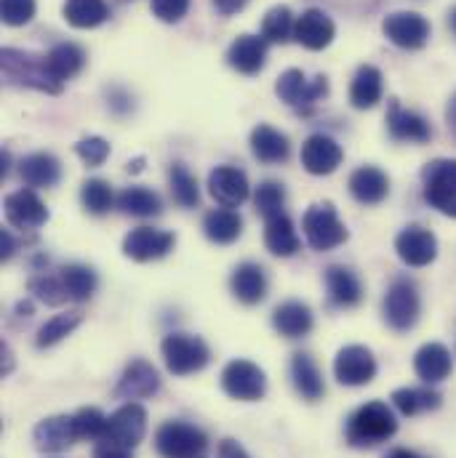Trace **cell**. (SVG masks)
I'll return each instance as SVG.
<instances>
[{
  "label": "cell",
  "instance_id": "obj_1",
  "mask_svg": "<svg viewBox=\"0 0 456 458\" xmlns=\"http://www.w3.org/2000/svg\"><path fill=\"white\" fill-rule=\"evenodd\" d=\"M395 432H398L395 413L382 400H371L360 405L347 419V427H344V437L352 448H376L387 443Z\"/></svg>",
  "mask_w": 456,
  "mask_h": 458
},
{
  "label": "cell",
  "instance_id": "obj_2",
  "mask_svg": "<svg viewBox=\"0 0 456 458\" xmlns=\"http://www.w3.org/2000/svg\"><path fill=\"white\" fill-rule=\"evenodd\" d=\"M0 70H3V78L8 83H13V86L35 89V91H43V94H62V89H65L51 75L48 59L40 56V54L19 51V48H3Z\"/></svg>",
  "mask_w": 456,
  "mask_h": 458
},
{
  "label": "cell",
  "instance_id": "obj_3",
  "mask_svg": "<svg viewBox=\"0 0 456 458\" xmlns=\"http://www.w3.org/2000/svg\"><path fill=\"white\" fill-rule=\"evenodd\" d=\"M160 354H163L168 373H174V376L201 373L211 360L209 344L201 336H193V334H168L160 342Z\"/></svg>",
  "mask_w": 456,
  "mask_h": 458
},
{
  "label": "cell",
  "instance_id": "obj_4",
  "mask_svg": "<svg viewBox=\"0 0 456 458\" xmlns=\"http://www.w3.org/2000/svg\"><path fill=\"white\" fill-rule=\"evenodd\" d=\"M419 312H422V299L419 291L414 285V280L409 277H395L387 288L384 296V320L392 331L406 334L419 323Z\"/></svg>",
  "mask_w": 456,
  "mask_h": 458
},
{
  "label": "cell",
  "instance_id": "obj_5",
  "mask_svg": "<svg viewBox=\"0 0 456 458\" xmlns=\"http://www.w3.org/2000/svg\"><path fill=\"white\" fill-rule=\"evenodd\" d=\"M155 448L163 458H198L209 448V437L195 424L166 421L155 432Z\"/></svg>",
  "mask_w": 456,
  "mask_h": 458
},
{
  "label": "cell",
  "instance_id": "obj_6",
  "mask_svg": "<svg viewBox=\"0 0 456 458\" xmlns=\"http://www.w3.org/2000/svg\"><path fill=\"white\" fill-rule=\"evenodd\" d=\"M302 229L307 237V245L313 250H331L340 248L347 240V227L342 225L337 208L331 203H315L307 208V214L302 216Z\"/></svg>",
  "mask_w": 456,
  "mask_h": 458
},
{
  "label": "cell",
  "instance_id": "obj_7",
  "mask_svg": "<svg viewBox=\"0 0 456 458\" xmlns=\"http://www.w3.org/2000/svg\"><path fill=\"white\" fill-rule=\"evenodd\" d=\"M425 200L443 216L456 219V160H433L425 174Z\"/></svg>",
  "mask_w": 456,
  "mask_h": 458
},
{
  "label": "cell",
  "instance_id": "obj_8",
  "mask_svg": "<svg viewBox=\"0 0 456 458\" xmlns=\"http://www.w3.org/2000/svg\"><path fill=\"white\" fill-rule=\"evenodd\" d=\"M222 389L232 400L256 403L267 392V376L251 360H232L222 370Z\"/></svg>",
  "mask_w": 456,
  "mask_h": 458
},
{
  "label": "cell",
  "instance_id": "obj_9",
  "mask_svg": "<svg viewBox=\"0 0 456 458\" xmlns=\"http://www.w3.org/2000/svg\"><path fill=\"white\" fill-rule=\"evenodd\" d=\"M382 32L392 46H398L403 51H419L430 40V21L414 11H395V13L384 16Z\"/></svg>",
  "mask_w": 456,
  "mask_h": 458
},
{
  "label": "cell",
  "instance_id": "obj_10",
  "mask_svg": "<svg viewBox=\"0 0 456 458\" xmlns=\"http://www.w3.org/2000/svg\"><path fill=\"white\" fill-rule=\"evenodd\" d=\"M275 94L280 97V102H286L288 107H313L318 105L326 94H329V78L318 75L313 81H307V75L302 70H286L278 83H275Z\"/></svg>",
  "mask_w": 456,
  "mask_h": 458
},
{
  "label": "cell",
  "instance_id": "obj_11",
  "mask_svg": "<svg viewBox=\"0 0 456 458\" xmlns=\"http://www.w3.org/2000/svg\"><path fill=\"white\" fill-rule=\"evenodd\" d=\"M147 435V411L139 403H125L108 419L105 440L117 443L123 448H136Z\"/></svg>",
  "mask_w": 456,
  "mask_h": 458
},
{
  "label": "cell",
  "instance_id": "obj_12",
  "mask_svg": "<svg viewBox=\"0 0 456 458\" xmlns=\"http://www.w3.org/2000/svg\"><path fill=\"white\" fill-rule=\"evenodd\" d=\"M334 376L344 386H366L376 376V360L371 349L360 344L342 346L334 357Z\"/></svg>",
  "mask_w": 456,
  "mask_h": 458
},
{
  "label": "cell",
  "instance_id": "obj_13",
  "mask_svg": "<svg viewBox=\"0 0 456 458\" xmlns=\"http://www.w3.org/2000/svg\"><path fill=\"white\" fill-rule=\"evenodd\" d=\"M176 245V237L166 229L136 227L131 229L123 240V253L133 261H158L168 256Z\"/></svg>",
  "mask_w": 456,
  "mask_h": 458
},
{
  "label": "cell",
  "instance_id": "obj_14",
  "mask_svg": "<svg viewBox=\"0 0 456 458\" xmlns=\"http://www.w3.org/2000/svg\"><path fill=\"white\" fill-rule=\"evenodd\" d=\"M160 389V376L158 370L147 362V360H131L125 365V370L120 373L117 378V386H115V400H144V397H152L155 392Z\"/></svg>",
  "mask_w": 456,
  "mask_h": 458
},
{
  "label": "cell",
  "instance_id": "obj_15",
  "mask_svg": "<svg viewBox=\"0 0 456 458\" xmlns=\"http://www.w3.org/2000/svg\"><path fill=\"white\" fill-rule=\"evenodd\" d=\"M5 222L13 229H38L48 222V208L35 190H16L5 195Z\"/></svg>",
  "mask_w": 456,
  "mask_h": 458
},
{
  "label": "cell",
  "instance_id": "obj_16",
  "mask_svg": "<svg viewBox=\"0 0 456 458\" xmlns=\"http://www.w3.org/2000/svg\"><path fill=\"white\" fill-rule=\"evenodd\" d=\"M75 416H48L32 429V443L40 454H62L75 445Z\"/></svg>",
  "mask_w": 456,
  "mask_h": 458
},
{
  "label": "cell",
  "instance_id": "obj_17",
  "mask_svg": "<svg viewBox=\"0 0 456 458\" xmlns=\"http://www.w3.org/2000/svg\"><path fill=\"white\" fill-rule=\"evenodd\" d=\"M342 147L326 133H313L302 144V165L313 176H329L342 165Z\"/></svg>",
  "mask_w": 456,
  "mask_h": 458
},
{
  "label": "cell",
  "instance_id": "obj_18",
  "mask_svg": "<svg viewBox=\"0 0 456 458\" xmlns=\"http://www.w3.org/2000/svg\"><path fill=\"white\" fill-rule=\"evenodd\" d=\"M395 250L409 267H427L438 256V240L430 229L411 225L395 237Z\"/></svg>",
  "mask_w": 456,
  "mask_h": 458
},
{
  "label": "cell",
  "instance_id": "obj_19",
  "mask_svg": "<svg viewBox=\"0 0 456 458\" xmlns=\"http://www.w3.org/2000/svg\"><path fill=\"white\" fill-rule=\"evenodd\" d=\"M209 192L211 198L225 206V208H237L248 200L251 195V187H248V179L240 168L235 165H217L211 174H209Z\"/></svg>",
  "mask_w": 456,
  "mask_h": 458
},
{
  "label": "cell",
  "instance_id": "obj_20",
  "mask_svg": "<svg viewBox=\"0 0 456 458\" xmlns=\"http://www.w3.org/2000/svg\"><path fill=\"white\" fill-rule=\"evenodd\" d=\"M337 35V27L331 21L329 13H323L321 8H307L299 19H297V27H294V40L299 46H305L307 51H323L331 46Z\"/></svg>",
  "mask_w": 456,
  "mask_h": 458
},
{
  "label": "cell",
  "instance_id": "obj_21",
  "mask_svg": "<svg viewBox=\"0 0 456 458\" xmlns=\"http://www.w3.org/2000/svg\"><path fill=\"white\" fill-rule=\"evenodd\" d=\"M387 131L395 141H409V144H425L433 139L430 123L414 110H406L400 102H390L387 110Z\"/></svg>",
  "mask_w": 456,
  "mask_h": 458
},
{
  "label": "cell",
  "instance_id": "obj_22",
  "mask_svg": "<svg viewBox=\"0 0 456 458\" xmlns=\"http://www.w3.org/2000/svg\"><path fill=\"white\" fill-rule=\"evenodd\" d=\"M267 62V40L259 35H237L228 48V64L240 75L262 72Z\"/></svg>",
  "mask_w": 456,
  "mask_h": 458
},
{
  "label": "cell",
  "instance_id": "obj_23",
  "mask_svg": "<svg viewBox=\"0 0 456 458\" xmlns=\"http://www.w3.org/2000/svg\"><path fill=\"white\" fill-rule=\"evenodd\" d=\"M229 291L245 307H254V304L264 301V296H267V275H264V269L259 264H254V261L237 264L232 277H229Z\"/></svg>",
  "mask_w": 456,
  "mask_h": 458
},
{
  "label": "cell",
  "instance_id": "obj_24",
  "mask_svg": "<svg viewBox=\"0 0 456 458\" xmlns=\"http://www.w3.org/2000/svg\"><path fill=\"white\" fill-rule=\"evenodd\" d=\"M349 195L360 206H379L390 195V179L376 165H360L349 176Z\"/></svg>",
  "mask_w": 456,
  "mask_h": 458
},
{
  "label": "cell",
  "instance_id": "obj_25",
  "mask_svg": "<svg viewBox=\"0 0 456 458\" xmlns=\"http://www.w3.org/2000/svg\"><path fill=\"white\" fill-rule=\"evenodd\" d=\"M452 352L438 342L419 346V352L414 354V370L425 384H441L452 376Z\"/></svg>",
  "mask_w": 456,
  "mask_h": 458
},
{
  "label": "cell",
  "instance_id": "obj_26",
  "mask_svg": "<svg viewBox=\"0 0 456 458\" xmlns=\"http://www.w3.org/2000/svg\"><path fill=\"white\" fill-rule=\"evenodd\" d=\"M19 174L30 190H48L62 179V165L51 152H32L19 163Z\"/></svg>",
  "mask_w": 456,
  "mask_h": 458
},
{
  "label": "cell",
  "instance_id": "obj_27",
  "mask_svg": "<svg viewBox=\"0 0 456 458\" xmlns=\"http://www.w3.org/2000/svg\"><path fill=\"white\" fill-rule=\"evenodd\" d=\"M291 378H294V389L302 394V400L307 403H318L326 394V384H323V373L318 370L315 360L307 352H297L291 360Z\"/></svg>",
  "mask_w": 456,
  "mask_h": 458
},
{
  "label": "cell",
  "instance_id": "obj_28",
  "mask_svg": "<svg viewBox=\"0 0 456 458\" xmlns=\"http://www.w3.org/2000/svg\"><path fill=\"white\" fill-rule=\"evenodd\" d=\"M251 152H254L256 160L275 165V163L288 160L291 144H288V136H286V133H280V131L272 128V125L259 123V125L251 131Z\"/></svg>",
  "mask_w": 456,
  "mask_h": 458
},
{
  "label": "cell",
  "instance_id": "obj_29",
  "mask_svg": "<svg viewBox=\"0 0 456 458\" xmlns=\"http://www.w3.org/2000/svg\"><path fill=\"white\" fill-rule=\"evenodd\" d=\"M272 328L286 339H302L313 331V312L302 301H283L272 312Z\"/></svg>",
  "mask_w": 456,
  "mask_h": 458
},
{
  "label": "cell",
  "instance_id": "obj_30",
  "mask_svg": "<svg viewBox=\"0 0 456 458\" xmlns=\"http://www.w3.org/2000/svg\"><path fill=\"white\" fill-rule=\"evenodd\" d=\"M326 288H329L331 304L340 310H349V307L360 304V299H363V285H360L357 275L347 267L326 269Z\"/></svg>",
  "mask_w": 456,
  "mask_h": 458
},
{
  "label": "cell",
  "instance_id": "obj_31",
  "mask_svg": "<svg viewBox=\"0 0 456 458\" xmlns=\"http://www.w3.org/2000/svg\"><path fill=\"white\" fill-rule=\"evenodd\" d=\"M264 245L270 253L283 256V259H288L299 250V234H297L294 222L288 219L286 211L264 219Z\"/></svg>",
  "mask_w": 456,
  "mask_h": 458
},
{
  "label": "cell",
  "instance_id": "obj_32",
  "mask_svg": "<svg viewBox=\"0 0 456 458\" xmlns=\"http://www.w3.org/2000/svg\"><path fill=\"white\" fill-rule=\"evenodd\" d=\"M349 102L355 110H371L382 102V72L374 64L357 67L349 83Z\"/></svg>",
  "mask_w": 456,
  "mask_h": 458
},
{
  "label": "cell",
  "instance_id": "obj_33",
  "mask_svg": "<svg viewBox=\"0 0 456 458\" xmlns=\"http://www.w3.org/2000/svg\"><path fill=\"white\" fill-rule=\"evenodd\" d=\"M46 59H48L51 75L65 86L70 78H75V75L83 70V64H86V51H83L81 46H75V43H56V46L46 54Z\"/></svg>",
  "mask_w": 456,
  "mask_h": 458
},
{
  "label": "cell",
  "instance_id": "obj_34",
  "mask_svg": "<svg viewBox=\"0 0 456 458\" xmlns=\"http://www.w3.org/2000/svg\"><path fill=\"white\" fill-rule=\"evenodd\" d=\"M62 13L65 21L75 30H94L110 19V8L105 0H65Z\"/></svg>",
  "mask_w": 456,
  "mask_h": 458
},
{
  "label": "cell",
  "instance_id": "obj_35",
  "mask_svg": "<svg viewBox=\"0 0 456 458\" xmlns=\"http://www.w3.org/2000/svg\"><path fill=\"white\" fill-rule=\"evenodd\" d=\"M441 394L430 386H403L392 392V405L403 413V416H422L427 411L441 408Z\"/></svg>",
  "mask_w": 456,
  "mask_h": 458
},
{
  "label": "cell",
  "instance_id": "obj_36",
  "mask_svg": "<svg viewBox=\"0 0 456 458\" xmlns=\"http://www.w3.org/2000/svg\"><path fill=\"white\" fill-rule=\"evenodd\" d=\"M117 208L128 216H139V219H150V216H160L163 211V200L158 192L147 190V187H125L117 195Z\"/></svg>",
  "mask_w": 456,
  "mask_h": 458
},
{
  "label": "cell",
  "instance_id": "obj_37",
  "mask_svg": "<svg viewBox=\"0 0 456 458\" xmlns=\"http://www.w3.org/2000/svg\"><path fill=\"white\" fill-rule=\"evenodd\" d=\"M59 277H62V285H65L70 301H89L99 285L97 272L86 264H67L59 269Z\"/></svg>",
  "mask_w": 456,
  "mask_h": 458
},
{
  "label": "cell",
  "instance_id": "obj_38",
  "mask_svg": "<svg viewBox=\"0 0 456 458\" xmlns=\"http://www.w3.org/2000/svg\"><path fill=\"white\" fill-rule=\"evenodd\" d=\"M203 232L211 242L217 245H229L240 237L243 232V219L229 211V208H214L203 216Z\"/></svg>",
  "mask_w": 456,
  "mask_h": 458
},
{
  "label": "cell",
  "instance_id": "obj_39",
  "mask_svg": "<svg viewBox=\"0 0 456 458\" xmlns=\"http://www.w3.org/2000/svg\"><path fill=\"white\" fill-rule=\"evenodd\" d=\"M83 323V312L81 310H73V312H62V315H54L51 320H46L38 331V339L35 346L38 349H48V346H56L59 342H65L78 326Z\"/></svg>",
  "mask_w": 456,
  "mask_h": 458
},
{
  "label": "cell",
  "instance_id": "obj_40",
  "mask_svg": "<svg viewBox=\"0 0 456 458\" xmlns=\"http://www.w3.org/2000/svg\"><path fill=\"white\" fill-rule=\"evenodd\" d=\"M297 19L288 5H275L262 19V38L267 43H288L294 38Z\"/></svg>",
  "mask_w": 456,
  "mask_h": 458
},
{
  "label": "cell",
  "instance_id": "obj_41",
  "mask_svg": "<svg viewBox=\"0 0 456 458\" xmlns=\"http://www.w3.org/2000/svg\"><path fill=\"white\" fill-rule=\"evenodd\" d=\"M81 203H83V208L89 214L102 216V214H108L115 203H117V198L113 195L110 182H105V179H89L81 187Z\"/></svg>",
  "mask_w": 456,
  "mask_h": 458
},
{
  "label": "cell",
  "instance_id": "obj_42",
  "mask_svg": "<svg viewBox=\"0 0 456 458\" xmlns=\"http://www.w3.org/2000/svg\"><path fill=\"white\" fill-rule=\"evenodd\" d=\"M168 182H171V195H174V200H176L182 208H195V206L201 203L198 182H195V176H193L182 163H174V165H171Z\"/></svg>",
  "mask_w": 456,
  "mask_h": 458
},
{
  "label": "cell",
  "instance_id": "obj_43",
  "mask_svg": "<svg viewBox=\"0 0 456 458\" xmlns=\"http://www.w3.org/2000/svg\"><path fill=\"white\" fill-rule=\"evenodd\" d=\"M30 293H32L35 299H40L43 304H48V307H59V304L70 301V299H67V291H65V285H62L59 272H56V275H51V272L35 275V277L30 280Z\"/></svg>",
  "mask_w": 456,
  "mask_h": 458
},
{
  "label": "cell",
  "instance_id": "obj_44",
  "mask_svg": "<svg viewBox=\"0 0 456 458\" xmlns=\"http://www.w3.org/2000/svg\"><path fill=\"white\" fill-rule=\"evenodd\" d=\"M254 206H256V211L264 219H270L275 214H283V206H286V190H283V184H278V182L259 184L256 192H254Z\"/></svg>",
  "mask_w": 456,
  "mask_h": 458
},
{
  "label": "cell",
  "instance_id": "obj_45",
  "mask_svg": "<svg viewBox=\"0 0 456 458\" xmlns=\"http://www.w3.org/2000/svg\"><path fill=\"white\" fill-rule=\"evenodd\" d=\"M108 419L99 408H81L75 413V429H78V437L81 440H105V432H108Z\"/></svg>",
  "mask_w": 456,
  "mask_h": 458
},
{
  "label": "cell",
  "instance_id": "obj_46",
  "mask_svg": "<svg viewBox=\"0 0 456 458\" xmlns=\"http://www.w3.org/2000/svg\"><path fill=\"white\" fill-rule=\"evenodd\" d=\"M75 155H78L86 165L97 168V165H102V163L110 157V141L102 139V136H86V139H81V141L75 144Z\"/></svg>",
  "mask_w": 456,
  "mask_h": 458
},
{
  "label": "cell",
  "instance_id": "obj_47",
  "mask_svg": "<svg viewBox=\"0 0 456 458\" xmlns=\"http://www.w3.org/2000/svg\"><path fill=\"white\" fill-rule=\"evenodd\" d=\"M35 0H0V16L8 27H24L35 16Z\"/></svg>",
  "mask_w": 456,
  "mask_h": 458
},
{
  "label": "cell",
  "instance_id": "obj_48",
  "mask_svg": "<svg viewBox=\"0 0 456 458\" xmlns=\"http://www.w3.org/2000/svg\"><path fill=\"white\" fill-rule=\"evenodd\" d=\"M187 11H190V0H152V13L166 24L182 21Z\"/></svg>",
  "mask_w": 456,
  "mask_h": 458
},
{
  "label": "cell",
  "instance_id": "obj_49",
  "mask_svg": "<svg viewBox=\"0 0 456 458\" xmlns=\"http://www.w3.org/2000/svg\"><path fill=\"white\" fill-rule=\"evenodd\" d=\"M91 458H133V456H131V448H123V445H117V443L99 440V443H97V448H94V454H91Z\"/></svg>",
  "mask_w": 456,
  "mask_h": 458
},
{
  "label": "cell",
  "instance_id": "obj_50",
  "mask_svg": "<svg viewBox=\"0 0 456 458\" xmlns=\"http://www.w3.org/2000/svg\"><path fill=\"white\" fill-rule=\"evenodd\" d=\"M13 250H16V240L11 234V229H0V259L8 261L13 256Z\"/></svg>",
  "mask_w": 456,
  "mask_h": 458
},
{
  "label": "cell",
  "instance_id": "obj_51",
  "mask_svg": "<svg viewBox=\"0 0 456 458\" xmlns=\"http://www.w3.org/2000/svg\"><path fill=\"white\" fill-rule=\"evenodd\" d=\"M219 458H251L245 454V448L235 440H222L219 445Z\"/></svg>",
  "mask_w": 456,
  "mask_h": 458
},
{
  "label": "cell",
  "instance_id": "obj_52",
  "mask_svg": "<svg viewBox=\"0 0 456 458\" xmlns=\"http://www.w3.org/2000/svg\"><path fill=\"white\" fill-rule=\"evenodd\" d=\"M110 107H113L115 113H120V114H125V113H131L133 110V102H131V97L128 94H120V91H113L110 94Z\"/></svg>",
  "mask_w": 456,
  "mask_h": 458
},
{
  "label": "cell",
  "instance_id": "obj_53",
  "mask_svg": "<svg viewBox=\"0 0 456 458\" xmlns=\"http://www.w3.org/2000/svg\"><path fill=\"white\" fill-rule=\"evenodd\" d=\"M245 3H248V0H214V5L219 8V13H225V16L237 13Z\"/></svg>",
  "mask_w": 456,
  "mask_h": 458
},
{
  "label": "cell",
  "instance_id": "obj_54",
  "mask_svg": "<svg viewBox=\"0 0 456 458\" xmlns=\"http://www.w3.org/2000/svg\"><path fill=\"white\" fill-rule=\"evenodd\" d=\"M0 354H3V376H8L11 370H13V354H11V349H8V344H0Z\"/></svg>",
  "mask_w": 456,
  "mask_h": 458
},
{
  "label": "cell",
  "instance_id": "obj_55",
  "mask_svg": "<svg viewBox=\"0 0 456 458\" xmlns=\"http://www.w3.org/2000/svg\"><path fill=\"white\" fill-rule=\"evenodd\" d=\"M446 120H449V128L456 136V94L449 99V107H446Z\"/></svg>",
  "mask_w": 456,
  "mask_h": 458
},
{
  "label": "cell",
  "instance_id": "obj_56",
  "mask_svg": "<svg viewBox=\"0 0 456 458\" xmlns=\"http://www.w3.org/2000/svg\"><path fill=\"white\" fill-rule=\"evenodd\" d=\"M387 458H425L422 454H417V451H409V448H395V451H390Z\"/></svg>",
  "mask_w": 456,
  "mask_h": 458
},
{
  "label": "cell",
  "instance_id": "obj_57",
  "mask_svg": "<svg viewBox=\"0 0 456 458\" xmlns=\"http://www.w3.org/2000/svg\"><path fill=\"white\" fill-rule=\"evenodd\" d=\"M8 163H11V155L3 149V152H0V176H5V174H8Z\"/></svg>",
  "mask_w": 456,
  "mask_h": 458
},
{
  "label": "cell",
  "instance_id": "obj_58",
  "mask_svg": "<svg viewBox=\"0 0 456 458\" xmlns=\"http://www.w3.org/2000/svg\"><path fill=\"white\" fill-rule=\"evenodd\" d=\"M449 27H452V32L456 35V8H452V13H449Z\"/></svg>",
  "mask_w": 456,
  "mask_h": 458
},
{
  "label": "cell",
  "instance_id": "obj_59",
  "mask_svg": "<svg viewBox=\"0 0 456 458\" xmlns=\"http://www.w3.org/2000/svg\"><path fill=\"white\" fill-rule=\"evenodd\" d=\"M198 458H203V456H198Z\"/></svg>",
  "mask_w": 456,
  "mask_h": 458
}]
</instances>
